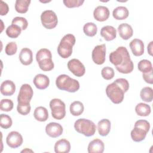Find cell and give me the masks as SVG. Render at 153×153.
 <instances>
[{"label":"cell","instance_id":"obj_44","mask_svg":"<svg viewBox=\"0 0 153 153\" xmlns=\"http://www.w3.org/2000/svg\"><path fill=\"white\" fill-rule=\"evenodd\" d=\"M0 14L1 16H5L8 11H9V8L7 5V4L3 1H1V5H0Z\"/></svg>","mask_w":153,"mask_h":153},{"label":"cell","instance_id":"obj_29","mask_svg":"<svg viewBox=\"0 0 153 153\" xmlns=\"http://www.w3.org/2000/svg\"><path fill=\"white\" fill-rule=\"evenodd\" d=\"M140 96L145 102H151L153 99V90L150 87H143L140 93Z\"/></svg>","mask_w":153,"mask_h":153},{"label":"cell","instance_id":"obj_42","mask_svg":"<svg viewBox=\"0 0 153 153\" xmlns=\"http://www.w3.org/2000/svg\"><path fill=\"white\" fill-rule=\"evenodd\" d=\"M114 82L120 86L124 93L127 92L129 89V82L125 78H118L114 81Z\"/></svg>","mask_w":153,"mask_h":153},{"label":"cell","instance_id":"obj_36","mask_svg":"<svg viewBox=\"0 0 153 153\" xmlns=\"http://www.w3.org/2000/svg\"><path fill=\"white\" fill-rule=\"evenodd\" d=\"M12 25H15L19 26L22 30H25L28 26V22L25 17H16L12 20Z\"/></svg>","mask_w":153,"mask_h":153},{"label":"cell","instance_id":"obj_19","mask_svg":"<svg viewBox=\"0 0 153 153\" xmlns=\"http://www.w3.org/2000/svg\"><path fill=\"white\" fill-rule=\"evenodd\" d=\"M16 91V85L11 80H5L1 84V93L6 96H12Z\"/></svg>","mask_w":153,"mask_h":153},{"label":"cell","instance_id":"obj_17","mask_svg":"<svg viewBox=\"0 0 153 153\" xmlns=\"http://www.w3.org/2000/svg\"><path fill=\"white\" fill-rule=\"evenodd\" d=\"M118 32L120 36L124 40H127L130 38L133 34V30L131 25L124 23L120 24L118 27Z\"/></svg>","mask_w":153,"mask_h":153},{"label":"cell","instance_id":"obj_8","mask_svg":"<svg viewBox=\"0 0 153 153\" xmlns=\"http://www.w3.org/2000/svg\"><path fill=\"white\" fill-rule=\"evenodd\" d=\"M41 21L42 26L47 29H52L56 27L58 23L57 16L52 10L44 11L41 14Z\"/></svg>","mask_w":153,"mask_h":153},{"label":"cell","instance_id":"obj_26","mask_svg":"<svg viewBox=\"0 0 153 153\" xmlns=\"http://www.w3.org/2000/svg\"><path fill=\"white\" fill-rule=\"evenodd\" d=\"M135 111L137 115L140 117L148 116L151 112V107L146 103H139L135 107Z\"/></svg>","mask_w":153,"mask_h":153},{"label":"cell","instance_id":"obj_43","mask_svg":"<svg viewBox=\"0 0 153 153\" xmlns=\"http://www.w3.org/2000/svg\"><path fill=\"white\" fill-rule=\"evenodd\" d=\"M143 79L144 81L148 84H152L153 83V76H152V70L149 72L143 73Z\"/></svg>","mask_w":153,"mask_h":153},{"label":"cell","instance_id":"obj_39","mask_svg":"<svg viewBox=\"0 0 153 153\" xmlns=\"http://www.w3.org/2000/svg\"><path fill=\"white\" fill-rule=\"evenodd\" d=\"M17 45L15 42H10L5 46V52L8 56H12L16 53Z\"/></svg>","mask_w":153,"mask_h":153},{"label":"cell","instance_id":"obj_23","mask_svg":"<svg viewBox=\"0 0 153 153\" xmlns=\"http://www.w3.org/2000/svg\"><path fill=\"white\" fill-rule=\"evenodd\" d=\"M111 123L108 119H102L97 124L99 134L102 136H107L111 130Z\"/></svg>","mask_w":153,"mask_h":153},{"label":"cell","instance_id":"obj_22","mask_svg":"<svg viewBox=\"0 0 153 153\" xmlns=\"http://www.w3.org/2000/svg\"><path fill=\"white\" fill-rule=\"evenodd\" d=\"M70 150V142L65 139L57 140L54 145V151L56 153H68Z\"/></svg>","mask_w":153,"mask_h":153},{"label":"cell","instance_id":"obj_27","mask_svg":"<svg viewBox=\"0 0 153 153\" xmlns=\"http://www.w3.org/2000/svg\"><path fill=\"white\" fill-rule=\"evenodd\" d=\"M84 105L82 103L79 101H74L70 105V112L74 116H79L81 115L84 112Z\"/></svg>","mask_w":153,"mask_h":153},{"label":"cell","instance_id":"obj_46","mask_svg":"<svg viewBox=\"0 0 153 153\" xmlns=\"http://www.w3.org/2000/svg\"><path fill=\"white\" fill-rule=\"evenodd\" d=\"M29 151H30V152H33V151H32V150H30V149H28L27 148H26L25 149L22 150L21 152H29Z\"/></svg>","mask_w":153,"mask_h":153},{"label":"cell","instance_id":"obj_28","mask_svg":"<svg viewBox=\"0 0 153 153\" xmlns=\"http://www.w3.org/2000/svg\"><path fill=\"white\" fill-rule=\"evenodd\" d=\"M30 0H17L15 2V10L20 14L26 13L30 4Z\"/></svg>","mask_w":153,"mask_h":153},{"label":"cell","instance_id":"obj_7","mask_svg":"<svg viewBox=\"0 0 153 153\" xmlns=\"http://www.w3.org/2000/svg\"><path fill=\"white\" fill-rule=\"evenodd\" d=\"M51 115L56 120H62L66 115V105L59 99H53L50 102Z\"/></svg>","mask_w":153,"mask_h":153},{"label":"cell","instance_id":"obj_24","mask_svg":"<svg viewBox=\"0 0 153 153\" xmlns=\"http://www.w3.org/2000/svg\"><path fill=\"white\" fill-rule=\"evenodd\" d=\"M129 15V11L126 7L119 6L112 11V16L116 20H122L127 19Z\"/></svg>","mask_w":153,"mask_h":153},{"label":"cell","instance_id":"obj_31","mask_svg":"<svg viewBox=\"0 0 153 153\" xmlns=\"http://www.w3.org/2000/svg\"><path fill=\"white\" fill-rule=\"evenodd\" d=\"M21 28L15 25H11L8 26L5 32L7 35L11 38H16L21 33Z\"/></svg>","mask_w":153,"mask_h":153},{"label":"cell","instance_id":"obj_6","mask_svg":"<svg viewBox=\"0 0 153 153\" xmlns=\"http://www.w3.org/2000/svg\"><path fill=\"white\" fill-rule=\"evenodd\" d=\"M124 93L121 88L114 82L108 84L106 87L107 96L115 104L121 103L123 101Z\"/></svg>","mask_w":153,"mask_h":153},{"label":"cell","instance_id":"obj_10","mask_svg":"<svg viewBox=\"0 0 153 153\" xmlns=\"http://www.w3.org/2000/svg\"><path fill=\"white\" fill-rule=\"evenodd\" d=\"M106 51L105 44L97 45L93 48L91 57L94 63L99 65L104 63L106 59Z\"/></svg>","mask_w":153,"mask_h":153},{"label":"cell","instance_id":"obj_40","mask_svg":"<svg viewBox=\"0 0 153 153\" xmlns=\"http://www.w3.org/2000/svg\"><path fill=\"white\" fill-rule=\"evenodd\" d=\"M31 107L30 103L28 104H20L18 103L17 106V112L22 115H26L29 114L30 112Z\"/></svg>","mask_w":153,"mask_h":153},{"label":"cell","instance_id":"obj_33","mask_svg":"<svg viewBox=\"0 0 153 153\" xmlns=\"http://www.w3.org/2000/svg\"><path fill=\"white\" fill-rule=\"evenodd\" d=\"M137 68L141 72L146 73L152 70V65L149 60L147 59H143L138 63Z\"/></svg>","mask_w":153,"mask_h":153},{"label":"cell","instance_id":"obj_38","mask_svg":"<svg viewBox=\"0 0 153 153\" xmlns=\"http://www.w3.org/2000/svg\"><path fill=\"white\" fill-rule=\"evenodd\" d=\"M102 76L106 80H110L112 79L115 75V72L113 68L109 66L104 67L101 71Z\"/></svg>","mask_w":153,"mask_h":153},{"label":"cell","instance_id":"obj_5","mask_svg":"<svg viewBox=\"0 0 153 153\" xmlns=\"http://www.w3.org/2000/svg\"><path fill=\"white\" fill-rule=\"evenodd\" d=\"M74 128L78 133L87 137L93 136L96 130L95 124L92 121L85 118H79L75 121Z\"/></svg>","mask_w":153,"mask_h":153},{"label":"cell","instance_id":"obj_20","mask_svg":"<svg viewBox=\"0 0 153 153\" xmlns=\"http://www.w3.org/2000/svg\"><path fill=\"white\" fill-rule=\"evenodd\" d=\"M19 60L22 64L25 66L30 65L33 61V53L29 48H23L19 54Z\"/></svg>","mask_w":153,"mask_h":153},{"label":"cell","instance_id":"obj_35","mask_svg":"<svg viewBox=\"0 0 153 153\" xmlns=\"http://www.w3.org/2000/svg\"><path fill=\"white\" fill-rule=\"evenodd\" d=\"M52 59L51 51L47 48H41L36 54V60L37 62L44 59Z\"/></svg>","mask_w":153,"mask_h":153},{"label":"cell","instance_id":"obj_15","mask_svg":"<svg viewBox=\"0 0 153 153\" xmlns=\"http://www.w3.org/2000/svg\"><path fill=\"white\" fill-rule=\"evenodd\" d=\"M33 82L38 89L44 90L49 86L50 79L47 75L39 74L35 75L33 79Z\"/></svg>","mask_w":153,"mask_h":153},{"label":"cell","instance_id":"obj_18","mask_svg":"<svg viewBox=\"0 0 153 153\" xmlns=\"http://www.w3.org/2000/svg\"><path fill=\"white\" fill-rule=\"evenodd\" d=\"M100 35L106 41H112L117 36V30L112 26H105L100 30Z\"/></svg>","mask_w":153,"mask_h":153},{"label":"cell","instance_id":"obj_3","mask_svg":"<svg viewBox=\"0 0 153 153\" xmlns=\"http://www.w3.org/2000/svg\"><path fill=\"white\" fill-rule=\"evenodd\" d=\"M75 37L72 34H66L61 39L58 47L57 53L63 58L69 57L72 53V47L75 44Z\"/></svg>","mask_w":153,"mask_h":153},{"label":"cell","instance_id":"obj_9","mask_svg":"<svg viewBox=\"0 0 153 153\" xmlns=\"http://www.w3.org/2000/svg\"><path fill=\"white\" fill-rule=\"evenodd\" d=\"M33 91L32 87L28 84H23L19 90L17 97V102L20 104H28L33 97Z\"/></svg>","mask_w":153,"mask_h":153},{"label":"cell","instance_id":"obj_14","mask_svg":"<svg viewBox=\"0 0 153 153\" xmlns=\"http://www.w3.org/2000/svg\"><path fill=\"white\" fill-rule=\"evenodd\" d=\"M110 12L109 9L103 5H99L95 8L93 11L94 18L98 22L106 21L109 17Z\"/></svg>","mask_w":153,"mask_h":153},{"label":"cell","instance_id":"obj_25","mask_svg":"<svg viewBox=\"0 0 153 153\" xmlns=\"http://www.w3.org/2000/svg\"><path fill=\"white\" fill-rule=\"evenodd\" d=\"M33 117L38 121L44 122L48 120V112L47 109L43 106H38L35 108L33 112Z\"/></svg>","mask_w":153,"mask_h":153},{"label":"cell","instance_id":"obj_21","mask_svg":"<svg viewBox=\"0 0 153 153\" xmlns=\"http://www.w3.org/2000/svg\"><path fill=\"white\" fill-rule=\"evenodd\" d=\"M105 145L103 142L99 139L91 140L88 146V153H102L104 151Z\"/></svg>","mask_w":153,"mask_h":153},{"label":"cell","instance_id":"obj_4","mask_svg":"<svg viewBox=\"0 0 153 153\" xmlns=\"http://www.w3.org/2000/svg\"><path fill=\"white\" fill-rule=\"evenodd\" d=\"M150 124L145 120H139L136 121L133 129L131 131V137L136 142L143 140L146 134L149 131Z\"/></svg>","mask_w":153,"mask_h":153},{"label":"cell","instance_id":"obj_2","mask_svg":"<svg viewBox=\"0 0 153 153\" xmlns=\"http://www.w3.org/2000/svg\"><path fill=\"white\" fill-rule=\"evenodd\" d=\"M56 85L59 90L70 93L77 91L80 87L79 83L76 79L72 78L66 74H62L57 77Z\"/></svg>","mask_w":153,"mask_h":153},{"label":"cell","instance_id":"obj_37","mask_svg":"<svg viewBox=\"0 0 153 153\" xmlns=\"http://www.w3.org/2000/svg\"><path fill=\"white\" fill-rule=\"evenodd\" d=\"M14 103L13 101L8 99H3L1 100L0 108L2 111L9 112L13 108Z\"/></svg>","mask_w":153,"mask_h":153},{"label":"cell","instance_id":"obj_30","mask_svg":"<svg viewBox=\"0 0 153 153\" xmlns=\"http://www.w3.org/2000/svg\"><path fill=\"white\" fill-rule=\"evenodd\" d=\"M83 31L87 36L93 37L97 33V27L95 23L93 22H88L84 25Z\"/></svg>","mask_w":153,"mask_h":153},{"label":"cell","instance_id":"obj_32","mask_svg":"<svg viewBox=\"0 0 153 153\" xmlns=\"http://www.w3.org/2000/svg\"><path fill=\"white\" fill-rule=\"evenodd\" d=\"M39 68L43 71H50L54 68L52 59H44L38 62Z\"/></svg>","mask_w":153,"mask_h":153},{"label":"cell","instance_id":"obj_34","mask_svg":"<svg viewBox=\"0 0 153 153\" xmlns=\"http://www.w3.org/2000/svg\"><path fill=\"white\" fill-rule=\"evenodd\" d=\"M13 121L11 118L7 115L1 114L0 116V126L4 129H8L12 126Z\"/></svg>","mask_w":153,"mask_h":153},{"label":"cell","instance_id":"obj_41","mask_svg":"<svg viewBox=\"0 0 153 153\" xmlns=\"http://www.w3.org/2000/svg\"><path fill=\"white\" fill-rule=\"evenodd\" d=\"M64 5L68 8H75L81 6L84 2V0H63Z\"/></svg>","mask_w":153,"mask_h":153},{"label":"cell","instance_id":"obj_1","mask_svg":"<svg viewBox=\"0 0 153 153\" xmlns=\"http://www.w3.org/2000/svg\"><path fill=\"white\" fill-rule=\"evenodd\" d=\"M109 60L115 66L116 69L121 74H129L134 69L133 62L125 47H119L111 52L109 54Z\"/></svg>","mask_w":153,"mask_h":153},{"label":"cell","instance_id":"obj_11","mask_svg":"<svg viewBox=\"0 0 153 153\" xmlns=\"http://www.w3.org/2000/svg\"><path fill=\"white\" fill-rule=\"evenodd\" d=\"M68 68L75 76L78 77L83 76L85 72L84 65L76 59H72L68 62Z\"/></svg>","mask_w":153,"mask_h":153},{"label":"cell","instance_id":"obj_13","mask_svg":"<svg viewBox=\"0 0 153 153\" xmlns=\"http://www.w3.org/2000/svg\"><path fill=\"white\" fill-rule=\"evenodd\" d=\"M63 131L61 124L55 122L48 123L45 127V132L48 136L51 137L56 138L59 137Z\"/></svg>","mask_w":153,"mask_h":153},{"label":"cell","instance_id":"obj_16","mask_svg":"<svg viewBox=\"0 0 153 153\" xmlns=\"http://www.w3.org/2000/svg\"><path fill=\"white\" fill-rule=\"evenodd\" d=\"M132 53L135 56H140L144 53V44L141 39L135 38L129 44Z\"/></svg>","mask_w":153,"mask_h":153},{"label":"cell","instance_id":"obj_45","mask_svg":"<svg viewBox=\"0 0 153 153\" xmlns=\"http://www.w3.org/2000/svg\"><path fill=\"white\" fill-rule=\"evenodd\" d=\"M152 44H153V41H151L149 42V44L148 45L147 49H148V54L150 56L152 55Z\"/></svg>","mask_w":153,"mask_h":153},{"label":"cell","instance_id":"obj_12","mask_svg":"<svg viewBox=\"0 0 153 153\" xmlns=\"http://www.w3.org/2000/svg\"><path fill=\"white\" fill-rule=\"evenodd\" d=\"M23 137L20 133L12 131L8 133L6 138V143L11 148H17L23 143Z\"/></svg>","mask_w":153,"mask_h":153}]
</instances>
